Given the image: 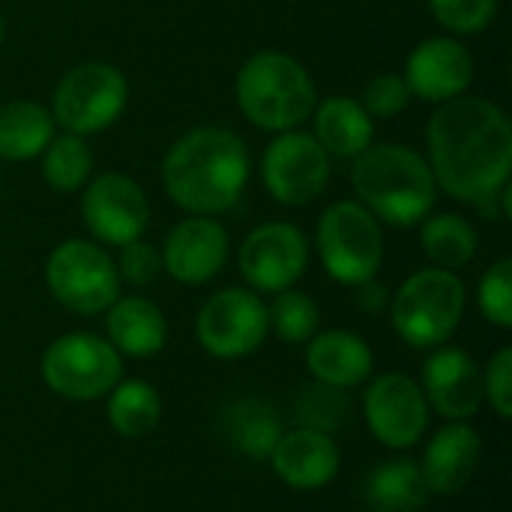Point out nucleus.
Masks as SVG:
<instances>
[{"instance_id":"obj_35","label":"nucleus","mask_w":512,"mask_h":512,"mask_svg":"<svg viewBox=\"0 0 512 512\" xmlns=\"http://www.w3.org/2000/svg\"><path fill=\"white\" fill-rule=\"evenodd\" d=\"M483 396L489 399V405L495 408V414L501 420L512 417V348L501 345L492 360L489 369L483 375Z\"/></svg>"},{"instance_id":"obj_16","label":"nucleus","mask_w":512,"mask_h":512,"mask_svg":"<svg viewBox=\"0 0 512 512\" xmlns=\"http://www.w3.org/2000/svg\"><path fill=\"white\" fill-rule=\"evenodd\" d=\"M411 96L441 105L456 96H465L474 81V57L453 36L423 39L405 60L402 72Z\"/></svg>"},{"instance_id":"obj_27","label":"nucleus","mask_w":512,"mask_h":512,"mask_svg":"<svg viewBox=\"0 0 512 512\" xmlns=\"http://www.w3.org/2000/svg\"><path fill=\"white\" fill-rule=\"evenodd\" d=\"M162 417V402L156 387L147 381L129 378L117 381L108 393V423L123 438H147Z\"/></svg>"},{"instance_id":"obj_36","label":"nucleus","mask_w":512,"mask_h":512,"mask_svg":"<svg viewBox=\"0 0 512 512\" xmlns=\"http://www.w3.org/2000/svg\"><path fill=\"white\" fill-rule=\"evenodd\" d=\"M354 300H357V306L363 312H372V315H378L381 309L390 306V294H387V288L378 279H369V282L354 285Z\"/></svg>"},{"instance_id":"obj_25","label":"nucleus","mask_w":512,"mask_h":512,"mask_svg":"<svg viewBox=\"0 0 512 512\" xmlns=\"http://www.w3.org/2000/svg\"><path fill=\"white\" fill-rule=\"evenodd\" d=\"M222 429L231 447L249 459H270L276 441L282 438V414L264 399H237L222 414Z\"/></svg>"},{"instance_id":"obj_1","label":"nucleus","mask_w":512,"mask_h":512,"mask_svg":"<svg viewBox=\"0 0 512 512\" xmlns=\"http://www.w3.org/2000/svg\"><path fill=\"white\" fill-rule=\"evenodd\" d=\"M429 168L441 192L471 207L498 198L510 186L512 123L483 96L441 102L426 126Z\"/></svg>"},{"instance_id":"obj_38","label":"nucleus","mask_w":512,"mask_h":512,"mask_svg":"<svg viewBox=\"0 0 512 512\" xmlns=\"http://www.w3.org/2000/svg\"><path fill=\"white\" fill-rule=\"evenodd\" d=\"M0 189H3V174H0Z\"/></svg>"},{"instance_id":"obj_32","label":"nucleus","mask_w":512,"mask_h":512,"mask_svg":"<svg viewBox=\"0 0 512 512\" xmlns=\"http://www.w3.org/2000/svg\"><path fill=\"white\" fill-rule=\"evenodd\" d=\"M477 303H480V312L489 324L501 327V330H510L512 327V261L510 258H501L495 261L480 285H477Z\"/></svg>"},{"instance_id":"obj_7","label":"nucleus","mask_w":512,"mask_h":512,"mask_svg":"<svg viewBox=\"0 0 512 512\" xmlns=\"http://www.w3.org/2000/svg\"><path fill=\"white\" fill-rule=\"evenodd\" d=\"M129 105L126 75L102 60L72 66L51 93V117L63 132L96 135L120 120Z\"/></svg>"},{"instance_id":"obj_4","label":"nucleus","mask_w":512,"mask_h":512,"mask_svg":"<svg viewBox=\"0 0 512 512\" xmlns=\"http://www.w3.org/2000/svg\"><path fill=\"white\" fill-rule=\"evenodd\" d=\"M234 96L240 105V114L264 129V132H288L300 129L318 105V90L306 66L276 48L252 54L237 78H234Z\"/></svg>"},{"instance_id":"obj_13","label":"nucleus","mask_w":512,"mask_h":512,"mask_svg":"<svg viewBox=\"0 0 512 512\" xmlns=\"http://www.w3.org/2000/svg\"><path fill=\"white\" fill-rule=\"evenodd\" d=\"M237 267L252 291L279 294L303 279L309 267V240L291 222H264L240 243Z\"/></svg>"},{"instance_id":"obj_2","label":"nucleus","mask_w":512,"mask_h":512,"mask_svg":"<svg viewBox=\"0 0 512 512\" xmlns=\"http://www.w3.org/2000/svg\"><path fill=\"white\" fill-rule=\"evenodd\" d=\"M252 171L246 141L225 126H198L177 138L162 159V186L189 216L231 210Z\"/></svg>"},{"instance_id":"obj_12","label":"nucleus","mask_w":512,"mask_h":512,"mask_svg":"<svg viewBox=\"0 0 512 512\" xmlns=\"http://www.w3.org/2000/svg\"><path fill=\"white\" fill-rule=\"evenodd\" d=\"M81 219L99 246H126L144 237L150 225V201L129 174L105 171L90 177L81 192Z\"/></svg>"},{"instance_id":"obj_24","label":"nucleus","mask_w":512,"mask_h":512,"mask_svg":"<svg viewBox=\"0 0 512 512\" xmlns=\"http://www.w3.org/2000/svg\"><path fill=\"white\" fill-rule=\"evenodd\" d=\"M429 495L420 462L408 456L381 462L366 480V504L372 512H417L426 507Z\"/></svg>"},{"instance_id":"obj_28","label":"nucleus","mask_w":512,"mask_h":512,"mask_svg":"<svg viewBox=\"0 0 512 512\" xmlns=\"http://www.w3.org/2000/svg\"><path fill=\"white\" fill-rule=\"evenodd\" d=\"M39 156H42V180L48 183V189L60 195L84 189L93 174V150L81 135L60 132L48 141V147Z\"/></svg>"},{"instance_id":"obj_21","label":"nucleus","mask_w":512,"mask_h":512,"mask_svg":"<svg viewBox=\"0 0 512 512\" xmlns=\"http://www.w3.org/2000/svg\"><path fill=\"white\" fill-rule=\"evenodd\" d=\"M105 330L114 351L129 360H147L168 342V321L162 309L141 294L117 297L105 309Z\"/></svg>"},{"instance_id":"obj_37","label":"nucleus","mask_w":512,"mask_h":512,"mask_svg":"<svg viewBox=\"0 0 512 512\" xmlns=\"http://www.w3.org/2000/svg\"><path fill=\"white\" fill-rule=\"evenodd\" d=\"M3 42H6V18L0 12V48H3Z\"/></svg>"},{"instance_id":"obj_11","label":"nucleus","mask_w":512,"mask_h":512,"mask_svg":"<svg viewBox=\"0 0 512 512\" xmlns=\"http://www.w3.org/2000/svg\"><path fill=\"white\" fill-rule=\"evenodd\" d=\"M333 159L312 132H279L261 156V183L267 195L285 207L312 204L330 183Z\"/></svg>"},{"instance_id":"obj_20","label":"nucleus","mask_w":512,"mask_h":512,"mask_svg":"<svg viewBox=\"0 0 512 512\" xmlns=\"http://www.w3.org/2000/svg\"><path fill=\"white\" fill-rule=\"evenodd\" d=\"M306 366L315 381L351 390L372 378L375 354L369 342L351 330H324L306 342Z\"/></svg>"},{"instance_id":"obj_5","label":"nucleus","mask_w":512,"mask_h":512,"mask_svg":"<svg viewBox=\"0 0 512 512\" xmlns=\"http://www.w3.org/2000/svg\"><path fill=\"white\" fill-rule=\"evenodd\" d=\"M468 303L465 282L441 267L411 273L390 300V318L411 348H438L462 324Z\"/></svg>"},{"instance_id":"obj_15","label":"nucleus","mask_w":512,"mask_h":512,"mask_svg":"<svg viewBox=\"0 0 512 512\" xmlns=\"http://www.w3.org/2000/svg\"><path fill=\"white\" fill-rule=\"evenodd\" d=\"M228 231L216 216H186L162 246V270L180 285H207L228 264Z\"/></svg>"},{"instance_id":"obj_29","label":"nucleus","mask_w":512,"mask_h":512,"mask_svg":"<svg viewBox=\"0 0 512 512\" xmlns=\"http://www.w3.org/2000/svg\"><path fill=\"white\" fill-rule=\"evenodd\" d=\"M351 411H354V405L345 396V390L330 387V384H321V381L303 387L300 396H297V402H294L297 426L315 429V432H324V435H333L342 426H348Z\"/></svg>"},{"instance_id":"obj_19","label":"nucleus","mask_w":512,"mask_h":512,"mask_svg":"<svg viewBox=\"0 0 512 512\" xmlns=\"http://www.w3.org/2000/svg\"><path fill=\"white\" fill-rule=\"evenodd\" d=\"M483 456V441L474 426L462 423H447L441 432L426 447V456L420 462L426 486L432 495H459Z\"/></svg>"},{"instance_id":"obj_14","label":"nucleus","mask_w":512,"mask_h":512,"mask_svg":"<svg viewBox=\"0 0 512 512\" xmlns=\"http://www.w3.org/2000/svg\"><path fill=\"white\" fill-rule=\"evenodd\" d=\"M363 417L378 444L387 450H411L429 426V402L414 378L384 372L363 393Z\"/></svg>"},{"instance_id":"obj_3","label":"nucleus","mask_w":512,"mask_h":512,"mask_svg":"<svg viewBox=\"0 0 512 512\" xmlns=\"http://www.w3.org/2000/svg\"><path fill=\"white\" fill-rule=\"evenodd\" d=\"M354 201L393 228L420 225L438 201V183L423 153L405 144H369L351 159Z\"/></svg>"},{"instance_id":"obj_30","label":"nucleus","mask_w":512,"mask_h":512,"mask_svg":"<svg viewBox=\"0 0 512 512\" xmlns=\"http://www.w3.org/2000/svg\"><path fill=\"white\" fill-rule=\"evenodd\" d=\"M267 312H270V330H276V336L288 345H306L321 324V312L315 300L297 288L279 291L273 306H267Z\"/></svg>"},{"instance_id":"obj_17","label":"nucleus","mask_w":512,"mask_h":512,"mask_svg":"<svg viewBox=\"0 0 512 512\" xmlns=\"http://www.w3.org/2000/svg\"><path fill=\"white\" fill-rule=\"evenodd\" d=\"M426 402L447 420L462 423L471 420L483 408V372L462 348L438 345L423 363Z\"/></svg>"},{"instance_id":"obj_8","label":"nucleus","mask_w":512,"mask_h":512,"mask_svg":"<svg viewBox=\"0 0 512 512\" xmlns=\"http://www.w3.org/2000/svg\"><path fill=\"white\" fill-rule=\"evenodd\" d=\"M45 285L51 297L72 315H102L120 297L114 258L96 240L69 237L57 243L45 261Z\"/></svg>"},{"instance_id":"obj_26","label":"nucleus","mask_w":512,"mask_h":512,"mask_svg":"<svg viewBox=\"0 0 512 512\" xmlns=\"http://www.w3.org/2000/svg\"><path fill=\"white\" fill-rule=\"evenodd\" d=\"M420 246L432 267L456 273L474 261L480 237L474 225L459 213H429L420 222Z\"/></svg>"},{"instance_id":"obj_6","label":"nucleus","mask_w":512,"mask_h":512,"mask_svg":"<svg viewBox=\"0 0 512 512\" xmlns=\"http://www.w3.org/2000/svg\"><path fill=\"white\" fill-rule=\"evenodd\" d=\"M315 249L327 276L354 288L378 276L384 261V231L360 201H333L318 219Z\"/></svg>"},{"instance_id":"obj_31","label":"nucleus","mask_w":512,"mask_h":512,"mask_svg":"<svg viewBox=\"0 0 512 512\" xmlns=\"http://www.w3.org/2000/svg\"><path fill=\"white\" fill-rule=\"evenodd\" d=\"M435 21L453 36H477L492 27L498 0H429Z\"/></svg>"},{"instance_id":"obj_34","label":"nucleus","mask_w":512,"mask_h":512,"mask_svg":"<svg viewBox=\"0 0 512 512\" xmlns=\"http://www.w3.org/2000/svg\"><path fill=\"white\" fill-rule=\"evenodd\" d=\"M114 267H117L120 282H126L132 288H147L162 273V255H159L156 246H150L144 237H138V240L126 243V246H120V255H117Z\"/></svg>"},{"instance_id":"obj_10","label":"nucleus","mask_w":512,"mask_h":512,"mask_svg":"<svg viewBox=\"0 0 512 512\" xmlns=\"http://www.w3.org/2000/svg\"><path fill=\"white\" fill-rule=\"evenodd\" d=\"M267 333L270 312L252 288L216 291L195 318V339L216 360H240L255 354Z\"/></svg>"},{"instance_id":"obj_22","label":"nucleus","mask_w":512,"mask_h":512,"mask_svg":"<svg viewBox=\"0 0 512 512\" xmlns=\"http://www.w3.org/2000/svg\"><path fill=\"white\" fill-rule=\"evenodd\" d=\"M312 135L330 159H357L375 138V117L351 96H327L312 111Z\"/></svg>"},{"instance_id":"obj_23","label":"nucleus","mask_w":512,"mask_h":512,"mask_svg":"<svg viewBox=\"0 0 512 512\" xmlns=\"http://www.w3.org/2000/svg\"><path fill=\"white\" fill-rule=\"evenodd\" d=\"M57 135L51 111L30 99H12L0 105V159L27 162L36 159Z\"/></svg>"},{"instance_id":"obj_33","label":"nucleus","mask_w":512,"mask_h":512,"mask_svg":"<svg viewBox=\"0 0 512 512\" xmlns=\"http://www.w3.org/2000/svg\"><path fill=\"white\" fill-rule=\"evenodd\" d=\"M411 90L402 78V72H381L375 75L366 90H363V108L369 111V117H378V120H387V117H396L402 114L408 105H411Z\"/></svg>"},{"instance_id":"obj_18","label":"nucleus","mask_w":512,"mask_h":512,"mask_svg":"<svg viewBox=\"0 0 512 512\" xmlns=\"http://www.w3.org/2000/svg\"><path fill=\"white\" fill-rule=\"evenodd\" d=\"M270 465L285 486L297 492H315L333 483L342 465V453L333 435L297 426L291 432H282L270 453Z\"/></svg>"},{"instance_id":"obj_9","label":"nucleus","mask_w":512,"mask_h":512,"mask_svg":"<svg viewBox=\"0 0 512 512\" xmlns=\"http://www.w3.org/2000/svg\"><path fill=\"white\" fill-rule=\"evenodd\" d=\"M123 375V357L114 345L93 333H66L42 354V378L48 390L69 402H96L114 390Z\"/></svg>"}]
</instances>
